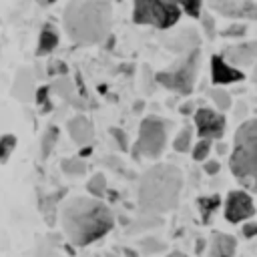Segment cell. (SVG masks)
<instances>
[{
    "label": "cell",
    "mask_w": 257,
    "mask_h": 257,
    "mask_svg": "<svg viewBox=\"0 0 257 257\" xmlns=\"http://www.w3.org/2000/svg\"><path fill=\"white\" fill-rule=\"evenodd\" d=\"M60 225L74 245H90L114 227V215L96 197H72L60 209Z\"/></svg>",
    "instance_id": "obj_1"
},
{
    "label": "cell",
    "mask_w": 257,
    "mask_h": 257,
    "mask_svg": "<svg viewBox=\"0 0 257 257\" xmlns=\"http://www.w3.org/2000/svg\"><path fill=\"white\" fill-rule=\"evenodd\" d=\"M68 38L76 44H100L112 26V6L108 0H70L62 12Z\"/></svg>",
    "instance_id": "obj_2"
},
{
    "label": "cell",
    "mask_w": 257,
    "mask_h": 257,
    "mask_svg": "<svg viewBox=\"0 0 257 257\" xmlns=\"http://www.w3.org/2000/svg\"><path fill=\"white\" fill-rule=\"evenodd\" d=\"M183 173L175 165L157 163L145 171L139 183V209L143 215L161 217L179 205Z\"/></svg>",
    "instance_id": "obj_3"
},
{
    "label": "cell",
    "mask_w": 257,
    "mask_h": 257,
    "mask_svg": "<svg viewBox=\"0 0 257 257\" xmlns=\"http://www.w3.org/2000/svg\"><path fill=\"white\" fill-rule=\"evenodd\" d=\"M229 169L243 189L257 193V118L241 122L235 131Z\"/></svg>",
    "instance_id": "obj_4"
},
{
    "label": "cell",
    "mask_w": 257,
    "mask_h": 257,
    "mask_svg": "<svg viewBox=\"0 0 257 257\" xmlns=\"http://www.w3.org/2000/svg\"><path fill=\"white\" fill-rule=\"evenodd\" d=\"M199 62H201V50L193 48L183 54L179 62H175L171 68L157 72V82L163 84L165 88L179 92V94H191L195 86V78L199 72Z\"/></svg>",
    "instance_id": "obj_5"
},
{
    "label": "cell",
    "mask_w": 257,
    "mask_h": 257,
    "mask_svg": "<svg viewBox=\"0 0 257 257\" xmlns=\"http://www.w3.org/2000/svg\"><path fill=\"white\" fill-rule=\"evenodd\" d=\"M181 18V8L171 0H135L133 20L159 30L173 28Z\"/></svg>",
    "instance_id": "obj_6"
},
{
    "label": "cell",
    "mask_w": 257,
    "mask_h": 257,
    "mask_svg": "<svg viewBox=\"0 0 257 257\" xmlns=\"http://www.w3.org/2000/svg\"><path fill=\"white\" fill-rule=\"evenodd\" d=\"M167 145V124L157 116H147L141 122L135 153L147 159H159Z\"/></svg>",
    "instance_id": "obj_7"
},
{
    "label": "cell",
    "mask_w": 257,
    "mask_h": 257,
    "mask_svg": "<svg viewBox=\"0 0 257 257\" xmlns=\"http://www.w3.org/2000/svg\"><path fill=\"white\" fill-rule=\"evenodd\" d=\"M195 128L201 139H221L227 128V118L221 110H213L207 106H201L195 110Z\"/></svg>",
    "instance_id": "obj_8"
},
{
    "label": "cell",
    "mask_w": 257,
    "mask_h": 257,
    "mask_svg": "<svg viewBox=\"0 0 257 257\" xmlns=\"http://www.w3.org/2000/svg\"><path fill=\"white\" fill-rule=\"evenodd\" d=\"M255 203L247 191H229L225 199V219L229 223H241L255 215Z\"/></svg>",
    "instance_id": "obj_9"
},
{
    "label": "cell",
    "mask_w": 257,
    "mask_h": 257,
    "mask_svg": "<svg viewBox=\"0 0 257 257\" xmlns=\"http://www.w3.org/2000/svg\"><path fill=\"white\" fill-rule=\"evenodd\" d=\"M245 74L241 68L233 66L229 60H225V56H211V80L215 86H227V84H235L239 80H243Z\"/></svg>",
    "instance_id": "obj_10"
},
{
    "label": "cell",
    "mask_w": 257,
    "mask_h": 257,
    "mask_svg": "<svg viewBox=\"0 0 257 257\" xmlns=\"http://www.w3.org/2000/svg\"><path fill=\"white\" fill-rule=\"evenodd\" d=\"M66 128H68L70 139H72L76 145H80V147L90 145V143H92V139H94L92 122H90L86 116H82V114L72 116V118L66 122Z\"/></svg>",
    "instance_id": "obj_11"
},
{
    "label": "cell",
    "mask_w": 257,
    "mask_h": 257,
    "mask_svg": "<svg viewBox=\"0 0 257 257\" xmlns=\"http://www.w3.org/2000/svg\"><path fill=\"white\" fill-rule=\"evenodd\" d=\"M223 56H225V60H229L233 66H235V64H251V62L257 60V40L229 46Z\"/></svg>",
    "instance_id": "obj_12"
},
{
    "label": "cell",
    "mask_w": 257,
    "mask_h": 257,
    "mask_svg": "<svg viewBox=\"0 0 257 257\" xmlns=\"http://www.w3.org/2000/svg\"><path fill=\"white\" fill-rule=\"evenodd\" d=\"M237 241L229 233H213L209 241V255L207 257H235Z\"/></svg>",
    "instance_id": "obj_13"
},
{
    "label": "cell",
    "mask_w": 257,
    "mask_h": 257,
    "mask_svg": "<svg viewBox=\"0 0 257 257\" xmlns=\"http://www.w3.org/2000/svg\"><path fill=\"white\" fill-rule=\"evenodd\" d=\"M169 48L175 52H189L193 48H199V36L195 30L185 28L177 36H173V40H169Z\"/></svg>",
    "instance_id": "obj_14"
},
{
    "label": "cell",
    "mask_w": 257,
    "mask_h": 257,
    "mask_svg": "<svg viewBox=\"0 0 257 257\" xmlns=\"http://www.w3.org/2000/svg\"><path fill=\"white\" fill-rule=\"evenodd\" d=\"M56 46H58V30H56L52 24H44L42 30H40V36H38L36 54H38V56L50 54Z\"/></svg>",
    "instance_id": "obj_15"
},
{
    "label": "cell",
    "mask_w": 257,
    "mask_h": 257,
    "mask_svg": "<svg viewBox=\"0 0 257 257\" xmlns=\"http://www.w3.org/2000/svg\"><path fill=\"white\" fill-rule=\"evenodd\" d=\"M209 8L227 18H241L243 0H207Z\"/></svg>",
    "instance_id": "obj_16"
},
{
    "label": "cell",
    "mask_w": 257,
    "mask_h": 257,
    "mask_svg": "<svg viewBox=\"0 0 257 257\" xmlns=\"http://www.w3.org/2000/svg\"><path fill=\"white\" fill-rule=\"evenodd\" d=\"M197 205H199V211H201V219H203V223H207V221L211 219V215L215 213V209H219V205H221V197H219V195L201 197V199L197 201Z\"/></svg>",
    "instance_id": "obj_17"
},
{
    "label": "cell",
    "mask_w": 257,
    "mask_h": 257,
    "mask_svg": "<svg viewBox=\"0 0 257 257\" xmlns=\"http://www.w3.org/2000/svg\"><path fill=\"white\" fill-rule=\"evenodd\" d=\"M191 145H193V128L191 126H183L177 133L175 141H173V149L177 153H187L191 149Z\"/></svg>",
    "instance_id": "obj_18"
},
{
    "label": "cell",
    "mask_w": 257,
    "mask_h": 257,
    "mask_svg": "<svg viewBox=\"0 0 257 257\" xmlns=\"http://www.w3.org/2000/svg\"><path fill=\"white\" fill-rule=\"evenodd\" d=\"M209 96H211V100L215 102V106H217V110H227V108H231V94L223 88V86H213L211 90H209Z\"/></svg>",
    "instance_id": "obj_19"
},
{
    "label": "cell",
    "mask_w": 257,
    "mask_h": 257,
    "mask_svg": "<svg viewBox=\"0 0 257 257\" xmlns=\"http://www.w3.org/2000/svg\"><path fill=\"white\" fill-rule=\"evenodd\" d=\"M60 169H62V173H66L70 177H80L86 173V163L82 159H64Z\"/></svg>",
    "instance_id": "obj_20"
},
{
    "label": "cell",
    "mask_w": 257,
    "mask_h": 257,
    "mask_svg": "<svg viewBox=\"0 0 257 257\" xmlns=\"http://www.w3.org/2000/svg\"><path fill=\"white\" fill-rule=\"evenodd\" d=\"M86 191L92 195V197H102L104 195V191H106V177L102 175V173H96V175H92L90 179H88V183H86Z\"/></svg>",
    "instance_id": "obj_21"
},
{
    "label": "cell",
    "mask_w": 257,
    "mask_h": 257,
    "mask_svg": "<svg viewBox=\"0 0 257 257\" xmlns=\"http://www.w3.org/2000/svg\"><path fill=\"white\" fill-rule=\"evenodd\" d=\"M56 141H58V128H56V126H48V131L42 135V145H40V155H42V159H46V157L50 155V151L54 149Z\"/></svg>",
    "instance_id": "obj_22"
},
{
    "label": "cell",
    "mask_w": 257,
    "mask_h": 257,
    "mask_svg": "<svg viewBox=\"0 0 257 257\" xmlns=\"http://www.w3.org/2000/svg\"><path fill=\"white\" fill-rule=\"evenodd\" d=\"M175 2L181 12H185L187 16H193V18H201V10H203V0H171Z\"/></svg>",
    "instance_id": "obj_23"
},
{
    "label": "cell",
    "mask_w": 257,
    "mask_h": 257,
    "mask_svg": "<svg viewBox=\"0 0 257 257\" xmlns=\"http://www.w3.org/2000/svg\"><path fill=\"white\" fill-rule=\"evenodd\" d=\"M16 147V137L14 135H2L0 137V163H6Z\"/></svg>",
    "instance_id": "obj_24"
},
{
    "label": "cell",
    "mask_w": 257,
    "mask_h": 257,
    "mask_svg": "<svg viewBox=\"0 0 257 257\" xmlns=\"http://www.w3.org/2000/svg\"><path fill=\"white\" fill-rule=\"evenodd\" d=\"M211 153V141L209 139H199L193 145V161H207Z\"/></svg>",
    "instance_id": "obj_25"
},
{
    "label": "cell",
    "mask_w": 257,
    "mask_h": 257,
    "mask_svg": "<svg viewBox=\"0 0 257 257\" xmlns=\"http://www.w3.org/2000/svg\"><path fill=\"white\" fill-rule=\"evenodd\" d=\"M241 18L257 20V4H255L253 0H243V6H241Z\"/></svg>",
    "instance_id": "obj_26"
},
{
    "label": "cell",
    "mask_w": 257,
    "mask_h": 257,
    "mask_svg": "<svg viewBox=\"0 0 257 257\" xmlns=\"http://www.w3.org/2000/svg\"><path fill=\"white\" fill-rule=\"evenodd\" d=\"M110 137L118 143V149H120V151H128V141H126V135H124L122 128L112 126V128H110Z\"/></svg>",
    "instance_id": "obj_27"
},
{
    "label": "cell",
    "mask_w": 257,
    "mask_h": 257,
    "mask_svg": "<svg viewBox=\"0 0 257 257\" xmlns=\"http://www.w3.org/2000/svg\"><path fill=\"white\" fill-rule=\"evenodd\" d=\"M245 30H247L245 24H233V26H229V28L223 30V36H243Z\"/></svg>",
    "instance_id": "obj_28"
},
{
    "label": "cell",
    "mask_w": 257,
    "mask_h": 257,
    "mask_svg": "<svg viewBox=\"0 0 257 257\" xmlns=\"http://www.w3.org/2000/svg\"><path fill=\"white\" fill-rule=\"evenodd\" d=\"M48 74H66V66L60 60H52L48 64Z\"/></svg>",
    "instance_id": "obj_29"
},
{
    "label": "cell",
    "mask_w": 257,
    "mask_h": 257,
    "mask_svg": "<svg viewBox=\"0 0 257 257\" xmlns=\"http://www.w3.org/2000/svg\"><path fill=\"white\" fill-rule=\"evenodd\" d=\"M203 171H205L209 177H213V175H217V173L221 171V165H219V161H205Z\"/></svg>",
    "instance_id": "obj_30"
},
{
    "label": "cell",
    "mask_w": 257,
    "mask_h": 257,
    "mask_svg": "<svg viewBox=\"0 0 257 257\" xmlns=\"http://www.w3.org/2000/svg\"><path fill=\"white\" fill-rule=\"evenodd\" d=\"M143 249H145V253H155V251H161L163 245L161 243H155V239H145L143 241Z\"/></svg>",
    "instance_id": "obj_31"
},
{
    "label": "cell",
    "mask_w": 257,
    "mask_h": 257,
    "mask_svg": "<svg viewBox=\"0 0 257 257\" xmlns=\"http://www.w3.org/2000/svg\"><path fill=\"white\" fill-rule=\"evenodd\" d=\"M243 235H245L247 239L257 237V223H245V225H243Z\"/></svg>",
    "instance_id": "obj_32"
},
{
    "label": "cell",
    "mask_w": 257,
    "mask_h": 257,
    "mask_svg": "<svg viewBox=\"0 0 257 257\" xmlns=\"http://www.w3.org/2000/svg\"><path fill=\"white\" fill-rule=\"evenodd\" d=\"M203 24H205V30H207L209 38H213V36H215V24H213V18H211L209 14L203 18Z\"/></svg>",
    "instance_id": "obj_33"
},
{
    "label": "cell",
    "mask_w": 257,
    "mask_h": 257,
    "mask_svg": "<svg viewBox=\"0 0 257 257\" xmlns=\"http://www.w3.org/2000/svg\"><path fill=\"white\" fill-rule=\"evenodd\" d=\"M34 94H36V102H38V104H44V102L48 100V86H42V88H38Z\"/></svg>",
    "instance_id": "obj_34"
},
{
    "label": "cell",
    "mask_w": 257,
    "mask_h": 257,
    "mask_svg": "<svg viewBox=\"0 0 257 257\" xmlns=\"http://www.w3.org/2000/svg\"><path fill=\"white\" fill-rule=\"evenodd\" d=\"M191 110H193V100H189L187 104L181 106V112H183V114H191Z\"/></svg>",
    "instance_id": "obj_35"
},
{
    "label": "cell",
    "mask_w": 257,
    "mask_h": 257,
    "mask_svg": "<svg viewBox=\"0 0 257 257\" xmlns=\"http://www.w3.org/2000/svg\"><path fill=\"white\" fill-rule=\"evenodd\" d=\"M36 2H38L40 6H50V4H54L56 0H36Z\"/></svg>",
    "instance_id": "obj_36"
},
{
    "label": "cell",
    "mask_w": 257,
    "mask_h": 257,
    "mask_svg": "<svg viewBox=\"0 0 257 257\" xmlns=\"http://www.w3.org/2000/svg\"><path fill=\"white\" fill-rule=\"evenodd\" d=\"M169 257H187V255L181 253V251H173V253H169Z\"/></svg>",
    "instance_id": "obj_37"
},
{
    "label": "cell",
    "mask_w": 257,
    "mask_h": 257,
    "mask_svg": "<svg viewBox=\"0 0 257 257\" xmlns=\"http://www.w3.org/2000/svg\"><path fill=\"white\" fill-rule=\"evenodd\" d=\"M124 255H126V257H137V253L131 251V249H124Z\"/></svg>",
    "instance_id": "obj_38"
},
{
    "label": "cell",
    "mask_w": 257,
    "mask_h": 257,
    "mask_svg": "<svg viewBox=\"0 0 257 257\" xmlns=\"http://www.w3.org/2000/svg\"><path fill=\"white\" fill-rule=\"evenodd\" d=\"M217 151H219V153H225V151H227V147H225L223 143H219V147H217Z\"/></svg>",
    "instance_id": "obj_39"
},
{
    "label": "cell",
    "mask_w": 257,
    "mask_h": 257,
    "mask_svg": "<svg viewBox=\"0 0 257 257\" xmlns=\"http://www.w3.org/2000/svg\"><path fill=\"white\" fill-rule=\"evenodd\" d=\"M203 245H205V241L203 239H199V245H197V251L201 253V249H203Z\"/></svg>",
    "instance_id": "obj_40"
},
{
    "label": "cell",
    "mask_w": 257,
    "mask_h": 257,
    "mask_svg": "<svg viewBox=\"0 0 257 257\" xmlns=\"http://www.w3.org/2000/svg\"><path fill=\"white\" fill-rule=\"evenodd\" d=\"M116 2H120V0H116Z\"/></svg>",
    "instance_id": "obj_41"
}]
</instances>
